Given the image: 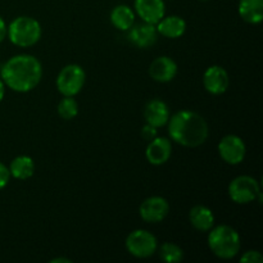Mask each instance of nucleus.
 <instances>
[{
	"mask_svg": "<svg viewBox=\"0 0 263 263\" xmlns=\"http://www.w3.org/2000/svg\"><path fill=\"white\" fill-rule=\"evenodd\" d=\"M2 80L9 89L27 92L35 89L43 77V68L37 58L28 54L12 57L2 67Z\"/></svg>",
	"mask_w": 263,
	"mask_h": 263,
	"instance_id": "obj_1",
	"label": "nucleus"
},
{
	"mask_svg": "<svg viewBox=\"0 0 263 263\" xmlns=\"http://www.w3.org/2000/svg\"><path fill=\"white\" fill-rule=\"evenodd\" d=\"M168 134L177 144L197 148L208 138V125L204 118L192 110H180L168 120Z\"/></svg>",
	"mask_w": 263,
	"mask_h": 263,
	"instance_id": "obj_2",
	"label": "nucleus"
},
{
	"mask_svg": "<svg viewBox=\"0 0 263 263\" xmlns=\"http://www.w3.org/2000/svg\"><path fill=\"white\" fill-rule=\"evenodd\" d=\"M210 231L208 246L215 256L222 259H231L239 253L240 236L235 229L228 225H220Z\"/></svg>",
	"mask_w": 263,
	"mask_h": 263,
	"instance_id": "obj_3",
	"label": "nucleus"
},
{
	"mask_svg": "<svg viewBox=\"0 0 263 263\" xmlns=\"http://www.w3.org/2000/svg\"><path fill=\"white\" fill-rule=\"evenodd\" d=\"M9 40L20 48L32 46L40 40L41 26L35 18L21 15L12 21L9 27L7 28Z\"/></svg>",
	"mask_w": 263,
	"mask_h": 263,
	"instance_id": "obj_4",
	"label": "nucleus"
},
{
	"mask_svg": "<svg viewBox=\"0 0 263 263\" xmlns=\"http://www.w3.org/2000/svg\"><path fill=\"white\" fill-rule=\"evenodd\" d=\"M229 195L231 200L238 204H248L258 199L262 202V193L258 181L252 176H239L229 185Z\"/></svg>",
	"mask_w": 263,
	"mask_h": 263,
	"instance_id": "obj_5",
	"label": "nucleus"
},
{
	"mask_svg": "<svg viewBox=\"0 0 263 263\" xmlns=\"http://www.w3.org/2000/svg\"><path fill=\"white\" fill-rule=\"evenodd\" d=\"M86 80V73L79 64H68L59 72L57 87L64 97H74L81 91Z\"/></svg>",
	"mask_w": 263,
	"mask_h": 263,
	"instance_id": "obj_6",
	"label": "nucleus"
},
{
	"mask_svg": "<svg viewBox=\"0 0 263 263\" xmlns=\"http://www.w3.org/2000/svg\"><path fill=\"white\" fill-rule=\"evenodd\" d=\"M158 248L156 236L146 230H135L126 238V249L136 258H148Z\"/></svg>",
	"mask_w": 263,
	"mask_h": 263,
	"instance_id": "obj_7",
	"label": "nucleus"
},
{
	"mask_svg": "<svg viewBox=\"0 0 263 263\" xmlns=\"http://www.w3.org/2000/svg\"><path fill=\"white\" fill-rule=\"evenodd\" d=\"M246 152V144L236 135H226L218 143L220 157L226 163L233 164V166L241 163L244 161Z\"/></svg>",
	"mask_w": 263,
	"mask_h": 263,
	"instance_id": "obj_8",
	"label": "nucleus"
},
{
	"mask_svg": "<svg viewBox=\"0 0 263 263\" xmlns=\"http://www.w3.org/2000/svg\"><path fill=\"white\" fill-rule=\"evenodd\" d=\"M170 212V204L164 198L151 197L146 198L139 208L140 217L145 222L157 223L163 221Z\"/></svg>",
	"mask_w": 263,
	"mask_h": 263,
	"instance_id": "obj_9",
	"label": "nucleus"
},
{
	"mask_svg": "<svg viewBox=\"0 0 263 263\" xmlns=\"http://www.w3.org/2000/svg\"><path fill=\"white\" fill-rule=\"evenodd\" d=\"M230 79L225 68L221 66H211L203 74V85L205 90L213 95H220L228 90Z\"/></svg>",
	"mask_w": 263,
	"mask_h": 263,
	"instance_id": "obj_10",
	"label": "nucleus"
},
{
	"mask_svg": "<svg viewBox=\"0 0 263 263\" xmlns=\"http://www.w3.org/2000/svg\"><path fill=\"white\" fill-rule=\"evenodd\" d=\"M158 39V31L156 26L151 23H139V25L131 26L130 32H128V40L135 46L141 49L151 48L156 44Z\"/></svg>",
	"mask_w": 263,
	"mask_h": 263,
	"instance_id": "obj_11",
	"label": "nucleus"
},
{
	"mask_svg": "<svg viewBox=\"0 0 263 263\" xmlns=\"http://www.w3.org/2000/svg\"><path fill=\"white\" fill-rule=\"evenodd\" d=\"M135 10L143 22L157 25L164 17L163 0H135Z\"/></svg>",
	"mask_w": 263,
	"mask_h": 263,
	"instance_id": "obj_12",
	"label": "nucleus"
},
{
	"mask_svg": "<svg viewBox=\"0 0 263 263\" xmlns=\"http://www.w3.org/2000/svg\"><path fill=\"white\" fill-rule=\"evenodd\" d=\"M149 74L157 82H170L177 74V64L170 57H158L149 66Z\"/></svg>",
	"mask_w": 263,
	"mask_h": 263,
	"instance_id": "obj_13",
	"label": "nucleus"
},
{
	"mask_svg": "<svg viewBox=\"0 0 263 263\" xmlns=\"http://www.w3.org/2000/svg\"><path fill=\"white\" fill-rule=\"evenodd\" d=\"M172 153L171 141L166 138H154L149 141V145L146 146L145 156L149 163L154 166H161L164 164L170 159Z\"/></svg>",
	"mask_w": 263,
	"mask_h": 263,
	"instance_id": "obj_14",
	"label": "nucleus"
},
{
	"mask_svg": "<svg viewBox=\"0 0 263 263\" xmlns=\"http://www.w3.org/2000/svg\"><path fill=\"white\" fill-rule=\"evenodd\" d=\"M144 116L148 125L154 127H162L166 125L170 120V109L168 105L161 99H153L145 105Z\"/></svg>",
	"mask_w": 263,
	"mask_h": 263,
	"instance_id": "obj_15",
	"label": "nucleus"
},
{
	"mask_svg": "<svg viewBox=\"0 0 263 263\" xmlns=\"http://www.w3.org/2000/svg\"><path fill=\"white\" fill-rule=\"evenodd\" d=\"M157 31L162 36L168 39L181 37L186 30V22L179 15H168L163 17L157 23Z\"/></svg>",
	"mask_w": 263,
	"mask_h": 263,
	"instance_id": "obj_16",
	"label": "nucleus"
},
{
	"mask_svg": "<svg viewBox=\"0 0 263 263\" xmlns=\"http://www.w3.org/2000/svg\"><path fill=\"white\" fill-rule=\"evenodd\" d=\"M189 220L193 228L199 231H210L215 225V215L205 205H195L190 210Z\"/></svg>",
	"mask_w": 263,
	"mask_h": 263,
	"instance_id": "obj_17",
	"label": "nucleus"
},
{
	"mask_svg": "<svg viewBox=\"0 0 263 263\" xmlns=\"http://www.w3.org/2000/svg\"><path fill=\"white\" fill-rule=\"evenodd\" d=\"M239 14L246 22L256 23L263 20V0H240L239 2Z\"/></svg>",
	"mask_w": 263,
	"mask_h": 263,
	"instance_id": "obj_18",
	"label": "nucleus"
},
{
	"mask_svg": "<svg viewBox=\"0 0 263 263\" xmlns=\"http://www.w3.org/2000/svg\"><path fill=\"white\" fill-rule=\"evenodd\" d=\"M110 22L121 31H128L135 22V13L127 5H117L110 12Z\"/></svg>",
	"mask_w": 263,
	"mask_h": 263,
	"instance_id": "obj_19",
	"label": "nucleus"
},
{
	"mask_svg": "<svg viewBox=\"0 0 263 263\" xmlns=\"http://www.w3.org/2000/svg\"><path fill=\"white\" fill-rule=\"evenodd\" d=\"M9 172L13 177L18 180H27L35 172V163L28 156H18L12 161Z\"/></svg>",
	"mask_w": 263,
	"mask_h": 263,
	"instance_id": "obj_20",
	"label": "nucleus"
},
{
	"mask_svg": "<svg viewBox=\"0 0 263 263\" xmlns=\"http://www.w3.org/2000/svg\"><path fill=\"white\" fill-rule=\"evenodd\" d=\"M159 256L163 259L164 262L168 263H177L182 261L184 258V251L181 249V247H179L175 243H163L159 249Z\"/></svg>",
	"mask_w": 263,
	"mask_h": 263,
	"instance_id": "obj_21",
	"label": "nucleus"
},
{
	"mask_svg": "<svg viewBox=\"0 0 263 263\" xmlns=\"http://www.w3.org/2000/svg\"><path fill=\"white\" fill-rule=\"evenodd\" d=\"M79 113V103L73 97H64L58 104V115L63 120H72Z\"/></svg>",
	"mask_w": 263,
	"mask_h": 263,
	"instance_id": "obj_22",
	"label": "nucleus"
},
{
	"mask_svg": "<svg viewBox=\"0 0 263 263\" xmlns=\"http://www.w3.org/2000/svg\"><path fill=\"white\" fill-rule=\"evenodd\" d=\"M241 263H262L263 257L258 251H248L241 256Z\"/></svg>",
	"mask_w": 263,
	"mask_h": 263,
	"instance_id": "obj_23",
	"label": "nucleus"
},
{
	"mask_svg": "<svg viewBox=\"0 0 263 263\" xmlns=\"http://www.w3.org/2000/svg\"><path fill=\"white\" fill-rule=\"evenodd\" d=\"M9 177H10L9 168H8L4 163L0 162V190H2L3 187L7 186V184L9 182Z\"/></svg>",
	"mask_w": 263,
	"mask_h": 263,
	"instance_id": "obj_24",
	"label": "nucleus"
},
{
	"mask_svg": "<svg viewBox=\"0 0 263 263\" xmlns=\"http://www.w3.org/2000/svg\"><path fill=\"white\" fill-rule=\"evenodd\" d=\"M141 136H143L145 140L152 141L154 138H157V127L146 123V125L143 127V130H141Z\"/></svg>",
	"mask_w": 263,
	"mask_h": 263,
	"instance_id": "obj_25",
	"label": "nucleus"
},
{
	"mask_svg": "<svg viewBox=\"0 0 263 263\" xmlns=\"http://www.w3.org/2000/svg\"><path fill=\"white\" fill-rule=\"evenodd\" d=\"M5 36H7V25H5L4 20L0 17V43L4 40Z\"/></svg>",
	"mask_w": 263,
	"mask_h": 263,
	"instance_id": "obj_26",
	"label": "nucleus"
},
{
	"mask_svg": "<svg viewBox=\"0 0 263 263\" xmlns=\"http://www.w3.org/2000/svg\"><path fill=\"white\" fill-rule=\"evenodd\" d=\"M4 94H5V84L3 82V80L0 79V102H2L3 98H4Z\"/></svg>",
	"mask_w": 263,
	"mask_h": 263,
	"instance_id": "obj_27",
	"label": "nucleus"
},
{
	"mask_svg": "<svg viewBox=\"0 0 263 263\" xmlns=\"http://www.w3.org/2000/svg\"><path fill=\"white\" fill-rule=\"evenodd\" d=\"M50 262H51V263H61V262H63V263H71L72 261H71V259H68V258H54V259H51Z\"/></svg>",
	"mask_w": 263,
	"mask_h": 263,
	"instance_id": "obj_28",
	"label": "nucleus"
}]
</instances>
